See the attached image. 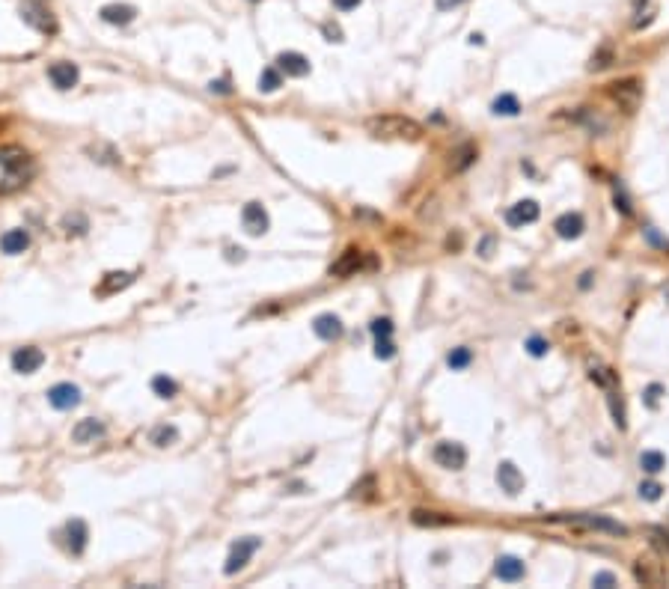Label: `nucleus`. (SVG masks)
Listing matches in <instances>:
<instances>
[{"instance_id": "f257e3e1", "label": "nucleus", "mask_w": 669, "mask_h": 589, "mask_svg": "<svg viewBox=\"0 0 669 589\" xmlns=\"http://www.w3.org/2000/svg\"><path fill=\"white\" fill-rule=\"evenodd\" d=\"M366 131L372 137H381V140H420L423 125L402 114H384V117L366 119Z\"/></svg>"}, {"instance_id": "f03ea898", "label": "nucleus", "mask_w": 669, "mask_h": 589, "mask_svg": "<svg viewBox=\"0 0 669 589\" xmlns=\"http://www.w3.org/2000/svg\"><path fill=\"white\" fill-rule=\"evenodd\" d=\"M610 98L625 110V114H634V110L640 107V102H642V84L637 78L616 81V84H610Z\"/></svg>"}, {"instance_id": "7ed1b4c3", "label": "nucleus", "mask_w": 669, "mask_h": 589, "mask_svg": "<svg viewBox=\"0 0 669 589\" xmlns=\"http://www.w3.org/2000/svg\"><path fill=\"white\" fill-rule=\"evenodd\" d=\"M634 578L642 583V586H666L669 583V574H666V566L654 557V554H646L634 562Z\"/></svg>"}, {"instance_id": "20e7f679", "label": "nucleus", "mask_w": 669, "mask_h": 589, "mask_svg": "<svg viewBox=\"0 0 669 589\" xmlns=\"http://www.w3.org/2000/svg\"><path fill=\"white\" fill-rule=\"evenodd\" d=\"M366 253H360L357 247H348L343 256H339L333 265H331V277H351V274H357L360 268H375V259H366Z\"/></svg>"}, {"instance_id": "39448f33", "label": "nucleus", "mask_w": 669, "mask_h": 589, "mask_svg": "<svg viewBox=\"0 0 669 589\" xmlns=\"http://www.w3.org/2000/svg\"><path fill=\"white\" fill-rule=\"evenodd\" d=\"M262 545V538H256V536H247V538H238V542L232 545V554H230V560H226V566H223V571L226 574H235V571H241L244 566H247V560L256 554V548Z\"/></svg>"}, {"instance_id": "423d86ee", "label": "nucleus", "mask_w": 669, "mask_h": 589, "mask_svg": "<svg viewBox=\"0 0 669 589\" xmlns=\"http://www.w3.org/2000/svg\"><path fill=\"white\" fill-rule=\"evenodd\" d=\"M21 18L27 21L30 27L39 30V33H54L57 30V21L51 18V12H48L42 4H33V0L21 4Z\"/></svg>"}, {"instance_id": "0eeeda50", "label": "nucleus", "mask_w": 669, "mask_h": 589, "mask_svg": "<svg viewBox=\"0 0 669 589\" xmlns=\"http://www.w3.org/2000/svg\"><path fill=\"white\" fill-rule=\"evenodd\" d=\"M42 363H45V355H42V348H36V345L15 348V355H12V369L21 372V375H30L36 369H42Z\"/></svg>"}, {"instance_id": "6e6552de", "label": "nucleus", "mask_w": 669, "mask_h": 589, "mask_svg": "<svg viewBox=\"0 0 669 589\" xmlns=\"http://www.w3.org/2000/svg\"><path fill=\"white\" fill-rule=\"evenodd\" d=\"M48 402H51L57 411H72V408L81 405V390L74 384H69V381L54 384L51 390H48Z\"/></svg>"}, {"instance_id": "1a4fd4ad", "label": "nucleus", "mask_w": 669, "mask_h": 589, "mask_svg": "<svg viewBox=\"0 0 669 589\" xmlns=\"http://www.w3.org/2000/svg\"><path fill=\"white\" fill-rule=\"evenodd\" d=\"M435 461H437L440 468H446V470H461V468H464V461H467V453H464V446H461V444L444 441V444H437V446H435Z\"/></svg>"}, {"instance_id": "9d476101", "label": "nucleus", "mask_w": 669, "mask_h": 589, "mask_svg": "<svg viewBox=\"0 0 669 589\" xmlns=\"http://www.w3.org/2000/svg\"><path fill=\"white\" fill-rule=\"evenodd\" d=\"M277 72L286 78H304V74H310V60L298 51H283L277 57Z\"/></svg>"}, {"instance_id": "9b49d317", "label": "nucleus", "mask_w": 669, "mask_h": 589, "mask_svg": "<svg viewBox=\"0 0 669 589\" xmlns=\"http://www.w3.org/2000/svg\"><path fill=\"white\" fill-rule=\"evenodd\" d=\"M48 78H51V84L57 86V90H72V86L78 84V66H74V62H66V60L51 62V66H48Z\"/></svg>"}, {"instance_id": "f8f14e48", "label": "nucleus", "mask_w": 669, "mask_h": 589, "mask_svg": "<svg viewBox=\"0 0 669 589\" xmlns=\"http://www.w3.org/2000/svg\"><path fill=\"white\" fill-rule=\"evenodd\" d=\"M536 220H538V206L533 199H521V203L509 206V211H506L509 227H526V223H536Z\"/></svg>"}, {"instance_id": "ddd939ff", "label": "nucleus", "mask_w": 669, "mask_h": 589, "mask_svg": "<svg viewBox=\"0 0 669 589\" xmlns=\"http://www.w3.org/2000/svg\"><path fill=\"white\" fill-rule=\"evenodd\" d=\"M312 331H315V336H319V340L333 343V340H339V336H343V322H339L333 312H322V316H315Z\"/></svg>"}, {"instance_id": "4468645a", "label": "nucleus", "mask_w": 669, "mask_h": 589, "mask_svg": "<svg viewBox=\"0 0 669 589\" xmlns=\"http://www.w3.org/2000/svg\"><path fill=\"white\" fill-rule=\"evenodd\" d=\"M497 482H500V488L506 494H521L524 491V476H521V470H517L512 461H503V465L497 468Z\"/></svg>"}, {"instance_id": "2eb2a0df", "label": "nucleus", "mask_w": 669, "mask_h": 589, "mask_svg": "<svg viewBox=\"0 0 669 589\" xmlns=\"http://www.w3.org/2000/svg\"><path fill=\"white\" fill-rule=\"evenodd\" d=\"M241 220H244V230L250 235H262L268 230V211H265L259 203H247L244 211H241Z\"/></svg>"}, {"instance_id": "dca6fc26", "label": "nucleus", "mask_w": 669, "mask_h": 589, "mask_svg": "<svg viewBox=\"0 0 669 589\" xmlns=\"http://www.w3.org/2000/svg\"><path fill=\"white\" fill-rule=\"evenodd\" d=\"M102 21H107V24H117V27H125V24H131L134 18H137V9L131 6V4H107V6H102Z\"/></svg>"}, {"instance_id": "f3484780", "label": "nucleus", "mask_w": 669, "mask_h": 589, "mask_svg": "<svg viewBox=\"0 0 669 589\" xmlns=\"http://www.w3.org/2000/svg\"><path fill=\"white\" fill-rule=\"evenodd\" d=\"M134 283V274L131 271H110V274H105L102 277V283H98V289H95V295H113V292H119V289H125V286H131Z\"/></svg>"}, {"instance_id": "a211bd4d", "label": "nucleus", "mask_w": 669, "mask_h": 589, "mask_svg": "<svg viewBox=\"0 0 669 589\" xmlns=\"http://www.w3.org/2000/svg\"><path fill=\"white\" fill-rule=\"evenodd\" d=\"M66 536H69V550L74 557H81L84 554V548H86V538H90V530H86V524L81 518H72L66 524Z\"/></svg>"}, {"instance_id": "6ab92c4d", "label": "nucleus", "mask_w": 669, "mask_h": 589, "mask_svg": "<svg viewBox=\"0 0 669 589\" xmlns=\"http://www.w3.org/2000/svg\"><path fill=\"white\" fill-rule=\"evenodd\" d=\"M494 574H497L500 581L515 583V581H521V578H524V562L517 560V557H500V560H497V566H494Z\"/></svg>"}, {"instance_id": "aec40b11", "label": "nucleus", "mask_w": 669, "mask_h": 589, "mask_svg": "<svg viewBox=\"0 0 669 589\" xmlns=\"http://www.w3.org/2000/svg\"><path fill=\"white\" fill-rule=\"evenodd\" d=\"M583 218L577 215V211H568V215H562V218H557V223H553V230L559 232V238H580L583 235Z\"/></svg>"}, {"instance_id": "412c9836", "label": "nucleus", "mask_w": 669, "mask_h": 589, "mask_svg": "<svg viewBox=\"0 0 669 589\" xmlns=\"http://www.w3.org/2000/svg\"><path fill=\"white\" fill-rule=\"evenodd\" d=\"M102 435H105V425L98 420H81L72 429V441L74 444H93L95 437H102Z\"/></svg>"}, {"instance_id": "4be33fe9", "label": "nucleus", "mask_w": 669, "mask_h": 589, "mask_svg": "<svg viewBox=\"0 0 669 589\" xmlns=\"http://www.w3.org/2000/svg\"><path fill=\"white\" fill-rule=\"evenodd\" d=\"M27 247H30V235L24 232V230H9L4 238H0V250H4V253H9V256H18V253H24Z\"/></svg>"}, {"instance_id": "5701e85b", "label": "nucleus", "mask_w": 669, "mask_h": 589, "mask_svg": "<svg viewBox=\"0 0 669 589\" xmlns=\"http://www.w3.org/2000/svg\"><path fill=\"white\" fill-rule=\"evenodd\" d=\"M571 521L580 524V527L604 530V533H613V536H625V533H628L622 524H616V521H610V518H601V515H580V518H571Z\"/></svg>"}, {"instance_id": "b1692460", "label": "nucleus", "mask_w": 669, "mask_h": 589, "mask_svg": "<svg viewBox=\"0 0 669 589\" xmlns=\"http://www.w3.org/2000/svg\"><path fill=\"white\" fill-rule=\"evenodd\" d=\"M0 164H4L9 173H15V170H24V164H30V155L21 152V149H15V146H9V149H0Z\"/></svg>"}, {"instance_id": "393cba45", "label": "nucleus", "mask_w": 669, "mask_h": 589, "mask_svg": "<svg viewBox=\"0 0 669 589\" xmlns=\"http://www.w3.org/2000/svg\"><path fill=\"white\" fill-rule=\"evenodd\" d=\"M491 110H494L497 117H517L521 114V102H517V95L512 93H503L494 98V105H491Z\"/></svg>"}, {"instance_id": "a878e982", "label": "nucleus", "mask_w": 669, "mask_h": 589, "mask_svg": "<svg viewBox=\"0 0 669 589\" xmlns=\"http://www.w3.org/2000/svg\"><path fill=\"white\" fill-rule=\"evenodd\" d=\"M589 378L595 381L598 387H607V390H613V387L618 384L616 372L610 366H604V363H589Z\"/></svg>"}, {"instance_id": "bb28decb", "label": "nucleus", "mask_w": 669, "mask_h": 589, "mask_svg": "<svg viewBox=\"0 0 669 589\" xmlns=\"http://www.w3.org/2000/svg\"><path fill=\"white\" fill-rule=\"evenodd\" d=\"M411 521L420 524V527H446V524H452V518L440 515V512H425V509H413Z\"/></svg>"}, {"instance_id": "cd10ccee", "label": "nucleus", "mask_w": 669, "mask_h": 589, "mask_svg": "<svg viewBox=\"0 0 669 589\" xmlns=\"http://www.w3.org/2000/svg\"><path fill=\"white\" fill-rule=\"evenodd\" d=\"M640 468L646 473H661L666 468V456L658 453V449H646V453L640 456Z\"/></svg>"}, {"instance_id": "c85d7f7f", "label": "nucleus", "mask_w": 669, "mask_h": 589, "mask_svg": "<svg viewBox=\"0 0 669 589\" xmlns=\"http://www.w3.org/2000/svg\"><path fill=\"white\" fill-rule=\"evenodd\" d=\"M280 86H283V74L277 72V66L265 69V72L259 74V93H277Z\"/></svg>"}, {"instance_id": "c756f323", "label": "nucleus", "mask_w": 669, "mask_h": 589, "mask_svg": "<svg viewBox=\"0 0 669 589\" xmlns=\"http://www.w3.org/2000/svg\"><path fill=\"white\" fill-rule=\"evenodd\" d=\"M175 437H179L175 425H158V429H152V435H149V441L155 446H170V444H175Z\"/></svg>"}, {"instance_id": "7c9ffc66", "label": "nucleus", "mask_w": 669, "mask_h": 589, "mask_svg": "<svg viewBox=\"0 0 669 589\" xmlns=\"http://www.w3.org/2000/svg\"><path fill=\"white\" fill-rule=\"evenodd\" d=\"M654 12H658V0H646V6L640 4V9H637V18H634V30L649 27V24L654 21Z\"/></svg>"}, {"instance_id": "2f4dec72", "label": "nucleus", "mask_w": 669, "mask_h": 589, "mask_svg": "<svg viewBox=\"0 0 669 589\" xmlns=\"http://www.w3.org/2000/svg\"><path fill=\"white\" fill-rule=\"evenodd\" d=\"M152 390L161 399H173L175 393H179V384H175L173 378H167V375H155V378H152Z\"/></svg>"}, {"instance_id": "473e14b6", "label": "nucleus", "mask_w": 669, "mask_h": 589, "mask_svg": "<svg viewBox=\"0 0 669 589\" xmlns=\"http://www.w3.org/2000/svg\"><path fill=\"white\" fill-rule=\"evenodd\" d=\"M476 161V146H470V143H464L458 152H456V161H452V170L456 173H461V170H467Z\"/></svg>"}, {"instance_id": "72a5a7b5", "label": "nucleus", "mask_w": 669, "mask_h": 589, "mask_svg": "<svg viewBox=\"0 0 669 589\" xmlns=\"http://www.w3.org/2000/svg\"><path fill=\"white\" fill-rule=\"evenodd\" d=\"M470 360H473L470 348H452V352H449V357H446L449 369H464V366H470Z\"/></svg>"}, {"instance_id": "f704fd0d", "label": "nucleus", "mask_w": 669, "mask_h": 589, "mask_svg": "<svg viewBox=\"0 0 669 589\" xmlns=\"http://www.w3.org/2000/svg\"><path fill=\"white\" fill-rule=\"evenodd\" d=\"M396 355V345L390 343V336H375V357L378 360H390Z\"/></svg>"}, {"instance_id": "c9c22d12", "label": "nucleus", "mask_w": 669, "mask_h": 589, "mask_svg": "<svg viewBox=\"0 0 669 589\" xmlns=\"http://www.w3.org/2000/svg\"><path fill=\"white\" fill-rule=\"evenodd\" d=\"M610 411H613V420H616V425L618 429H625V405H622V399H618V393L616 390H610Z\"/></svg>"}, {"instance_id": "e433bc0d", "label": "nucleus", "mask_w": 669, "mask_h": 589, "mask_svg": "<svg viewBox=\"0 0 669 589\" xmlns=\"http://www.w3.org/2000/svg\"><path fill=\"white\" fill-rule=\"evenodd\" d=\"M548 340H541V336H529V343H526V352L533 355V357H545L548 355Z\"/></svg>"}, {"instance_id": "4c0bfd02", "label": "nucleus", "mask_w": 669, "mask_h": 589, "mask_svg": "<svg viewBox=\"0 0 669 589\" xmlns=\"http://www.w3.org/2000/svg\"><path fill=\"white\" fill-rule=\"evenodd\" d=\"M62 227H66L69 235H72V232H74V235H81V232H86V218H81V215H74V218H72V215H69L66 220H62Z\"/></svg>"}, {"instance_id": "58836bf2", "label": "nucleus", "mask_w": 669, "mask_h": 589, "mask_svg": "<svg viewBox=\"0 0 669 589\" xmlns=\"http://www.w3.org/2000/svg\"><path fill=\"white\" fill-rule=\"evenodd\" d=\"M661 491H663V488L658 482H642L640 485V497L642 500H661Z\"/></svg>"}, {"instance_id": "ea45409f", "label": "nucleus", "mask_w": 669, "mask_h": 589, "mask_svg": "<svg viewBox=\"0 0 669 589\" xmlns=\"http://www.w3.org/2000/svg\"><path fill=\"white\" fill-rule=\"evenodd\" d=\"M369 328H372L375 336H390V333H393V324H390V319H375Z\"/></svg>"}, {"instance_id": "a19ab883", "label": "nucleus", "mask_w": 669, "mask_h": 589, "mask_svg": "<svg viewBox=\"0 0 669 589\" xmlns=\"http://www.w3.org/2000/svg\"><path fill=\"white\" fill-rule=\"evenodd\" d=\"M651 536H654V545H658V548H663L666 554H669V530H663V527H654V530H651Z\"/></svg>"}, {"instance_id": "79ce46f5", "label": "nucleus", "mask_w": 669, "mask_h": 589, "mask_svg": "<svg viewBox=\"0 0 669 589\" xmlns=\"http://www.w3.org/2000/svg\"><path fill=\"white\" fill-rule=\"evenodd\" d=\"M661 393H663V387H661V384H651L649 390H646V402H649L651 408H658V399H661Z\"/></svg>"}, {"instance_id": "37998d69", "label": "nucleus", "mask_w": 669, "mask_h": 589, "mask_svg": "<svg viewBox=\"0 0 669 589\" xmlns=\"http://www.w3.org/2000/svg\"><path fill=\"white\" fill-rule=\"evenodd\" d=\"M331 4H333L339 12H351V9H357L363 0H331Z\"/></svg>"}, {"instance_id": "c03bdc74", "label": "nucleus", "mask_w": 669, "mask_h": 589, "mask_svg": "<svg viewBox=\"0 0 669 589\" xmlns=\"http://www.w3.org/2000/svg\"><path fill=\"white\" fill-rule=\"evenodd\" d=\"M324 36H327L331 42H343V30H339L336 24H324Z\"/></svg>"}, {"instance_id": "a18cd8bd", "label": "nucleus", "mask_w": 669, "mask_h": 589, "mask_svg": "<svg viewBox=\"0 0 669 589\" xmlns=\"http://www.w3.org/2000/svg\"><path fill=\"white\" fill-rule=\"evenodd\" d=\"M595 586H616V578L610 571H601V574H595V581H592Z\"/></svg>"}, {"instance_id": "49530a36", "label": "nucleus", "mask_w": 669, "mask_h": 589, "mask_svg": "<svg viewBox=\"0 0 669 589\" xmlns=\"http://www.w3.org/2000/svg\"><path fill=\"white\" fill-rule=\"evenodd\" d=\"M211 93H223V95H230L232 90H230V84H226V81H211Z\"/></svg>"}, {"instance_id": "de8ad7c7", "label": "nucleus", "mask_w": 669, "mask_h": 589, "mask_svg": "<svg viewBox=\"0 0 669 589\" xmlns=\"http://www.w3.org/2000/svg\"><path fill=\"white\" fill-rule=\"evenodd\" d=\"M616 209H622L625 215H630V206H628V199H625L622 194H616Z\"/></svg>"}, {"instance_id": "09e8293b", "label": "nucleus", "mask_w": 669, "mask_h": 589, "mask_svg": "<svg viewBox=\"0 0 669 589\" xmlns=\"http://www.w3.org/2000/svg\"><path fill=\"white\" fill-rule=\"evenodd\" d=\"M458 4H461V0H437L440 9H449V6H458Z\"/></svg>"}, {"instance_id": "8fccbe9b", "label": "nucleus", "mask_w": 669, "mask_h": 589, "mask_svg": "<svg viewBox=\"0 0 669 589\" xmlns=\"http://www.w3.org/2000/svg\"><path fill=\"white\" fill-rule=\"evenodd\" d=\"M230 259H244V250H241V247H238V250L230 247Z\"/></svg>"}, {"instance_id": "3c124183", "label": "nucleus", "mask_w": 669, "mask_h": 589, "mask_svg": "<svg viewBox=\"0 0 669 589\" xmlns=\"http://www.w3.org/2000/svg\"><path fill=\"white\" fill-rule=\"evenodd\" d=\"M482 42H485L482 33H473V36H470V45H482Z\"/></svg>"}, {"instance_id": "603ef678", "label": "nucleus", "mask_w": 669, "mask_h": 589, "mask_svg": "<svg viewBox=\"0 0 669 589\" xmlns=\"http://www.w3.org/2000/svg\"><path fill=\"white\" fill-rule=\"evenodd\" d=\"M589 283H592V274H583V280H580V286H583V289H589Z\"/></svg>"}, {"instance_id": "864d4df0", "label": "nucleus", "mask_w": 669, "mask_h": 589, "mask_svg": "<svg viewBox=\"0 0 669 589\" xmlns=\"http://www.w3.org/2000/svg\"><path fill=\"white\" fill-rule=\"evenodd\" d=\"M250 4H259V0H250Z\"/></svg>"}]
</instances>
